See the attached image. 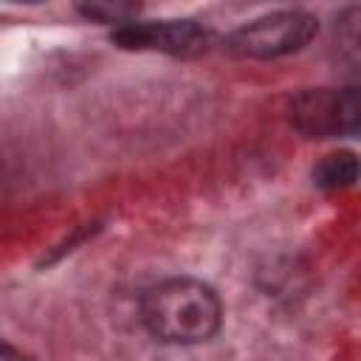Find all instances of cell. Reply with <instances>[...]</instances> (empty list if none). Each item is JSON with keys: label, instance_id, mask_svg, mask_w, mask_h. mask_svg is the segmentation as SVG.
I'll use <instances>...</instances> for the list:
<instances>
[{"label": "cell", "instance_id": "5", "mask_svg": "<svg viewBox=\"0 0 361 361\" xmlns=\"http://www.w3.org/2000/svg\"><path fill=\"white\" fill-rule=\"evenodd\" d=\"M358 175V161L353 152H330L313 166V183L322 189H344L353 186Z\"/></svg>", "mask_w": 361, "mask_h": 361}, {"label": "cell", "instance_id": "3", "mask_svg": "<svg viewBox=\"0 0 361 361\" xmlns=\"http://www.w3.org/2000/svg\"><path fill=\"white\" fill-rule=\"evenodd\" d=\"M293 124L319 138L355 133L358 130V90L341 87V90H305L290 104Z\"/></svg>", "mask_w": 361, "mask_h": 361}, {"label": "cell", "instance_id": "7", "mask_svg": "<svg viewBox=\"0 0 361 361\" xmlns=\"http://www.w3.org/2000/svg\"><path fill=\"white\" fill-rule=\"evenodd\" d=\"M0 361H31V355H25L23 350H17L8 341H0Z\"/></svg>", "mask_w": 361, "mask_h": 361}, {"label": "cell", "instance_id": "4", "mask_svg": "<svg viewBox=\"0 0 361 361\" xmlns=\"http://www.w3.org/2000/svg\"><path fill=\"white\" fill-rule=\"evenodd\" d=\"M113 42L127 51H161L175 56H192L206 51L209 31L195 20H161V23H124L113 28Z\"/></svg>", "mask_w": 361, "mask_h": 361}, {"label": "cell", "instance_id": "2", "mask_svg": "<svg viewBox=\"0 0 361 361\" xmlns=\"http://www.w3.org/2000/svg\"><path fill=\"white\" fill-rule=\"evenodd\" d=\"M316 31H319V20L310 11L285 8L237 28L234 34H228L226 48L237 56L274 59L305 48L316 37Z\"/></svg>", "mask_w": 361, "mask_h": 361}, {"label": "cell", "instance_id": "1", "mask_svg": "<svg viewBox=\"0 0 361 361\" xmlns=\"http://www.w3.org/2000/svg\"><path fill=\"white\" fill-rule=\"evenodd\" d=\"M144 327L166 344L209 341L223 322V305L212 285L192 276H169L141 296Z\"/></svg>", "mask_w": 361, "mask_h": 361}, {"label": "cell", "instance_id": "6", "mask_svg": "<svg viewBox=\"0 0 361 361\" xmlns=\"http://www.w3.org/2000/svg\"><path fill=\"white\" fill-rule=\"evenodd\" d=\"M79 11L90 20H99V23H116L124 25V23H133L135 14H138V6H130V3H118V6H104V3H93V6H79Z\"/></svg>", "mask_w": 361, "mask_h": 361}]
</instances>
